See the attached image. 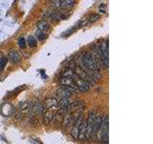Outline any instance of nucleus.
Instances as JSON below:
<instances>
[{"instance_id": "obj_14", "label": "nucleus", "mask_w": 153, "mask_h": 144, "mask_svg": "<svg viewBox=\"0 0 153 144\" xmlns=\"http://www.w3.org/2000/svg\"><path fill=\"white\" fill-rule=\"evenodd\" d=\"M101 117L98 115L93 126V136L97 135L98 131H99V129L101 128Z\"/></svg>"}, {"instance_id": "obj_23", "label": "nucleus", "mask_w": 153, "mask_h": 144, "mask_svg": "<svg viewBox=\"0 0 153 144\" xmlns=\"http://www.w3.org/2000/svg\"><path fill=\"white\" fill-rule=\"evenodd\" d=\"M100 14H92V16H90V19H89V22H95V21H97V20H99L100 19Z\"/></svg>"}, {"instance_id": "obj_16", "label": "nucleus", "mask_w": 153, "mask_h": 144, "mask_svg": "<svg viewBox=\"0 0 153 144\" xmlns=\"http://www.w3.org/2000/svg\"><path fill=\"white\" fill-rule=\"evenodd\" d=\"M72 119H73L72 113H67L64 115L63 118H62V121H63V125L65 126V127H67V126H69L72 123Z\"/></svg>"}, {"instance_id": "obj_15", "label": "nucleus", "mask_w": 153, "mask_h": 144, "mask_svg": "<svg viewBox=\"0 0 153 144\" xmlns=\"http://www.w3.org/2000/svg\"><path fill=\"white\" fill-rule=\"evenodd\" d=\"M71 101L69 98H60L59 101H57V107L60 109H66V108L70 105Z\"/></svg>"}, {"instance_id": "obj_20", "label": "nucleus", "mask_w": 153, "mask_h": 144, "mask_svg": "<svg viewBox=\"0 0 153 144\" xmlns=\"http://www.w3.org/2000/svg\"><path fill=\"white\" fill-rule=\"evenodd\" d=\"M35 37L38 41H44V39H46V38H47V34L45 33V32L38 29L35 32Z\"/></svg>"}, {"instance_id": "obj_9", "label": "nucleus", "mask_w": 153, "mask_h": 144, "mask_svg": "<svg viewBox=\"0 0 153 144\" xmlns=\"http://www.w3.org/2000/svg\"><path fill=\"white\" fill-rule=\"evenodd\" d=\"M45 109H57V101L55 98H48L45 100Z\"/></svg>"}, {"instance_id": "obj_5", "label": "nucleus", "mask_w": 153, "mask_h": 144, "mask_svg": "<svg viewBox=\"0 0 153 144\" xmlns=\"http://www.w3.org/2000/svg\"><path fill=\"white\" fill-rule=\"evenodd\" d=\"M85 106V103L83 101H75V102H71L70 105L66 108L67 113H73V111H76L78 110L82 109Z\"/></svg>"}, {"instance_id": "obj_18", "label": "nucleus", "mask_w": 153, "mask_h": 144, "mask_svg": "<svg viewBox=\"0 0 153 144\" xmlns=\"http://www.w3.org/2000/svg\"><path fill=\"white\" fill-rule=\"evenodd\" d=\"M26 43L31 48H35L36 44H38V41H36V38L35 37H33V36H29L26 41Z\"/></svg>"}, {"instance_id": "obj_3", "label": "nucleus", "mask_w": 153, "mask_h": 144, "mask_svg": "<svg viewBox=\"0 0 153 144\" xmlns=\"http://www.w3.org/2000/svg\"><path fill=\"white\" fill-rule=\"evenodd\" d=\"M74 82L76 86V88H78V91H79L86 92L90 89V85L81 78H79V77L76 78V79H74Z\"/></svg>"}, {"instance_id": "obj_17", "label": "nucleus", "mask_w": 153, "mask_h": 144, "mask_svg": "<svg viewBox=\"0 0 153 144\" xmlns=\"http://www.w3.org/2000/svg\"><path fill=\"white\" fill-rule=\"evenodd\" d=\"M38 29H39V30H41L43 32H45V33H47L49 30H50V25L46 22V21H41V22H39L38 24Z\"/></svg>"}, {"instance_id": "obj_22", "label": "nucleus", "mask_w": 153, "mask_h": 144, "mask_svg": "<svg viewBox=\"0 0 153 144\" xmlns=\"http://www.w3.org/2000/svg\"><path fill=\"white\" fill-rule=\"evenodd\" d=\"M7 63H8V59H7V58L3 57V58L0 59V71L4 69Z\"/></svg>"}, {"instance_id": "obj_10", "label": "nucleus", "mask_w": 153, "mask_h": 144, "mask_svg": "<svg viewBox=\"0 0 153 144\" xmlns=\"http://www.w3.org/2000/svg\"><path fill=\"white\" fill-rule=\"evenodd\" d=\"M59 8L70 9L75 5V0H59Z\"/></svg>"}, {"instance_id": "obj_12", "label": "nucleus", "mask_w": 153, "mask_h": 144, "mask_svg": "<svg viewBox=\"0 0 153 144\" xmlns=\"http://www.w3.org/2000/svg\"><path fill=\"white\" fill-rule=\"evenodd\" d=\"M44 110H45L44 106L41 105L40 103H36L32 107L33 113H35V114H38V115H40V114H42L43 113H44Z\"/></svg>"}, {"instance_id": "obj_1", "label": "nucleus", "mask_w": 153, "mask_h": 144, "mask_svg": "<svg viewBox=\"0 0 153 144\" xmlns=\"http://www.w3.org/2000/svg\"><path fill=\"white\" fill-rule=\"evenodd\" d=\"M81 63H82V66H84L85 70L99 73V66H98V63L90 53H86L84 56L81 57Z\"/></svg>"}, {"instance_id": "obj_21", "label": "nucleus", "mask_w": 153, "mask_h": 144, "mask_svg": "<svg viewBox=\"0 0 153 144\" xmlns=\"http://www.w3.org/2000/svg\"><path fill=\"white\" fill-rule=\"evenodd\" d=\"M26 39H25L23 37H20L19 38H18V46L21 48V49H25L26 48Z\"/></svg>"}, {"instance_id": "obj_11", "label": "nucleus", "mask_w": 153, "mask_h": 144, "mask_svg": "<svg viewBox=\"0 0 153 144\" xmlns=\"http://www.w3.org/2000/svg\"><path fill=\"white\" fill-rule=\"evenodd\" d=\"M57 96H59L60 98H70L72 95V92L61 86L59 89H57Z\"/></svg>"}, {"instance_id": "obj_7", "label": "nucleus", "mask_w": 153, "mask_h": 144, "mask_svg": "<svg viewBox=\"0 0 153 144\" xmlns=\"http://www.w3.org/2000/svg\"><path fill=\"white\" fill-rule=\"evenodd\" d=\"M86 130H87L86 120H82L81 125H79V135H78L79 139H81V140L86 139Z\"/></svg>"}, {"instance_id": "obj_2", "label": "nucleus", "mask_w": 153, "mask_h": 144, "mask_svg": "<svg viewBox=\"0 0 153 144\" xmlns=\"http://www.w3.org/2000/svg\"><path fill=\"white\" fill-rule=\"evenodd\" d=\"M98 116V113L96 110H92L90 111L88 114V118L86 120V126H87V130H86V139H91L93 138V126L95 123V120Z\"/></svg>"}, {"instance_id": "obj_19", "label": "nucleus", "mask_w": 153, "mask_h": 144, "mask_svg": "<svg viewBox=\"0 0 153 144\" xmlns=\"http://www.w3.org/2000/svg\"><path fill=\"white\" fill-rule=\"evenodd\" d=\"M30 104H29L28 102H23V101H21V102H19V104H18V108H19V110L22 111V113H26V111L30 109Z\"/></svg>"}, {"instance_id": "obj_4", "label": "nucleus", "mask_w": 153, "mask_h": 144, "mask_svg": "<svg viewBox=\"0 0 153 144\" xmlns=\"http://www.w3.org/2000/svg\"><path fill=\"white\" fill-rule=\"evenodd\" d=\"M57 110L56 109H45L44 110V114H43V123L45 125L50 124L52 120L55 118V113Z\"/></svg>"}, {"instance_id": "obj_8", "label": "nucleus", "mask_w": 153, "mask_h": 144, "mask_svg": "<svg viewBox=\"0 0 153 144\" xmlns=\"http://www.w3.org/2000/svg\"><path fill=\"white\" fill-rule=\"evenodd\" d=\"M13 113V107L11 104L9 103H5V104H3L2 107H1V113L4 115V116L6 117H8L10 116L11 114H12Z\"/></svg>"}, {"instance_id": "obj_13", "label": "nucleus", "mask_w": 153, "mask_h": 144, "mask_svg": "<svg viewBox=\"0 0 153 144\" xmlns=\"http://www.w3.org/2000/svg\"><path fill=\"white\" fill-rule=\"evenodd\" d=\"M8 59L13 63H19V61H20V56L16 51H11L8 55Z\"/></svg>"}, {"instance_id": "obj_6", "label": "nucleus", "mask_w": 153, "mask_h": 144, "mask_svg": "<svg viewBox=\"0 0 153 144\" xmlns=\"http://www.w3.org/2000/svg\"><path fill=\"white\" fill-rule=\"evenodd\" d=\"M60 85L61 86H71V88H76V89H78V88H76V86L75 84V82H74V78H72V77H66V76H64L60 79Z\"/></svg>"}]
</instances>
